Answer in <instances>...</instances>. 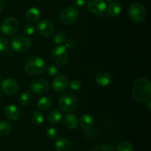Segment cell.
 <instances>
[{"label": "cell", "mask_w": 151, "mask_h": 151, "mask_svg": "<svg viewBox=\"0 0 151 151\" xmlns=\"http://www.w3.org/2000/svg\"><path fill=\"white\" fill-rule=\"evenodd\" d=\"M134 99L140 102H146L151 97V84L149 80L145 78H138L134 82L132 88Z\"/></svg>", "instance_id": "cell-1"}, {"label": "cell", "mask_w": 151, "mask_h": 151, "mask_svg": "<svg viewBox=\"0 0 151 151\" xmlns=\"http://www.w3.org/2000/svg\"><path fill=\"white\" fill-rule=\"evenodd\" d=\"M45 70V62L41 58L35 56L27 61L24 66V71L29 76H37Z\"/></svg>", "instance_id": "cell-2"}, {"label": "cell", "mask_w": 151, "mask_h": 151, "mask_svg": "<svg viewBox=\"0 0 151 151\" xmlns=\"http://www.w3.org/2000/svg\"><path fill=\"white\" fill-rule=\"evenodd\" d=\"M58 106L63 111L72 112L78 107V99L73 93L65 92L59 98Z\"/></svg>", "instance_id": "cell-3"}, {"label": "cell", "mask_w": 151, "mask_h": 151, "mask_svg": "<svg viewBox=\"0 0 151 151\" xmlns=\"http://www.w3.org/2000/svg\"><path fill=\"white\" fill-rule=\"evenodd\" d=\"M12 49L17 52H24L29 50L32 46V40L24 35H17L10 41Z\"/></svg>", "instance_id": "cell-4"}, {"label": "cell", "mask_w": 151, "mask_h": 151, "mask_svg": "<svg viewBox=\"0 0 151 151\" xmlns=\"http://www.w3.org/2000/svg\"><path fill=\"white\" fill-rule=\"evenodd\" d=\"M147 12L144 6L140 3H134L128 8V16L136 23L142 22L145 19Z\"/></svg>", "instance_id": "cell-5"}, {"label": "cell", "mask_w": 151, "mask_h": 151, "mask_svg": "<svg viewBox=\"0 0 151 151\" xmlns=\"http://www.w3.org/2000/svg\"><path fill=\"white\" fill-rule=\"evenodd\" d=\"M79 18V11L75 7H68L60 13L59 19L64 24H72Z\"/></svg>", "instance_id": "cell-6"}, {"label": "cell", "mask_w": 151, "mask_h": 151, "mask_svg": "<svg viewBox=\"0 0 151 151\" xmlns=\"http://www.w3.org/2000/svg\"><path fill=\"white\" fill-rule=\"evenodd\" d=\"M19 23L17 19L14 17H8L1 22L0 29L4 35L11 36L14 35L19 29Z\"/></svg>", "instance_id": "cell-7"}, {"label": "cell", "mask_w": 151, "mask_h": 151, "mask_svg": "<svg viewBox=\"0 0 151 151\" xmlns=\"http://www.w3.org/2000/svg\"><path fill=\"white\" fill-rule=\"evenodd\" d=\"M68 52L66 47L63 45H58L51 52V57L57 65H65L68 60Z\"/></svg>", "instance_id": "cell-8"}, {"label": "cell", "mask_w": 151, "mask_h": 151, "mask_svg": "<svg viewBox=\"0 0 151 151\" xmlns=\"http://www.w3.org/2000/svg\"><path fill=\"white\" fill-rule=\"evenodd\" d=\"M87 8L90 13L97 16H103L106 13L107 5L105 0H88Z\"/></svg>", "instance_id": "cell-9"}, {"label": "cell", "mask_w": 151, "mask_h": 151, "mask_svg": "<svg viewBox=\"0 0 151 151\" xmlns=\"http://www.w3.org/2000/svg\"><path fill=\"white\" fill-rule=\"evenodd\" d=\"M50 89V84L43 78H36L30 84V90L35 94H43Z\"/></svg>", "instance_id": "cell-10"}, {"label": "cell", "mask_w": 151, "mask_h": 151, "mask_svg": "<svg viewBox=\"0 0 151 151\" xmlns=\"http://www.w3.org/2000/svg\"><path fill=\"white\" fill-rule=\"evenodd\" d=\"M1 88L4 93L7 95H13L17 92L19 85L16 80L12 78L5 79L1 83Z\"/></svg>", "instance_id": "cell-11"}, {"label": "cell", "mask_w": 151, "mask_h": 151, "mask_svg": "<svg viewBox=\"0 0 151 151\" xmlns=\"http://www.w3.org/2000/svg\"><path fill=\"white\" fill-rule=\"evenodd\" d=\"M69 84V78L64 75H58L52 83V88L57 92H60L66 89Z\"/></svg>", "instance_id": "cell-12"}, {"label": "cell", "mask_w": 151, "mask_h": 151, "mask_svg": "<svg viewBox=\"0 0 151 151\" xmlns=\"http://www.w3.org/2000/svg\"><path fill=\"white\" fill-rule=\"evenodd\" d=\"M36 29L39 34L44 37L50 36L54 32V27L52 24L47 20H42L38 22Z\"/></svg>", "instance_id": "cell-13"}, {"label": "cell", "mask_w": 151, "mask_h": 151, "mask_svg": "<svg viewBox=\"0 0 151 151\" xmlns=\"http://www.w3.org/2000/svg\"><path fill=\"white\" fill-rule=\"evenodd\" d=\"M4 114L10 120L16 121L20 118L21 112L16 106L10 104L4 108Z\"/></svg>", "instance_id": "cell-14"}, {"label": "cell", "mask_w": 151, "mask_h": 151, "mask_svg": "<svg viewBox=\"0 0 151 151\" xmlns=\"http://www.w3.org/2000/svg\"><path fill=\"white\" fill-rule=\"evenodd\" d=\"M63 121V124L69 129H75L78 126L79 119L78 116L73 114H68L65 115L61 119Z\"/></svg>", "instance_id": "cell-15"}, {"label": "cell", "mask_w": 151, "mask_h": 151, "mask_svg": "<svg viewBox=\"0 0 151 151\" xmlns=\"http://www.w3.org/2000/svg\"><path fill=\"white\" fill-rule=\"evenodd\" d=\"M72 147L71 142L64 137L58 139L55 143V148L57 151H70Z\"/></svg>", "instance_id": "cell-16"}, {"label": "cell", "mask_w": 151, "mask_h": 151, "mask_svg": "<svg viewBox=\"0 0 151 151\" xmlns=\"http://www.w3.org/2000/svg\"><path fill=\"white\" fill-rule=\"evenodd\" d=\"M111 81V75L107 72H101L96 76V83L101 87H106L109 85Z\"/></svg>", "instance_id": "cell-17"}, {"label": "cell", "mask_w": 151, "mask_h": 151, "mask_svg": "<svg viewBox=\"0 0 151 151\" xmlns=\"http://www.w3.org/2000/svg\"><path fill=\"white\" fill-rule=\"evenodd\" d=\"M26 19L30 23H35L40 19L41 13L36 7H30L26 12Z\"/></svg>", "instance_id": "cell-18"}, {"label": "cell", "mask_w": 151, "mask_h": 151, "mask_svg": "<svg viewBox=\"0 0 151 151\" xmlns=\"http://www.w3.org/2000/svg\"><path fill=\"white\" fill-rule=\"evenodd\" d=\"M122 5L119 3L116 2V1L115 2H112L108 7V8H106L108 14L110 16H111V17H116L118 15L120 14V13L122 12Z\"/></svg>", "instance_id": "cell-19"}, {"label": "cell", "mask_w": 151, "mask_h": 151, "mask_svg": "<svg viewBox=\"0 0 151 151\" xmlns=\"http://www.w3.org/2000/svg\"><path fill=\"white\" fill-rule=\"evenodd\" d=\"M94 117L89 114H83L81 118V126L84 129H88L91 127H92L94 124Z\"/></svg>", "instance_id": "cell-20"}, {"label": "cell", "mask_w": 151, "mask_h": 151, "mask_svg": "<svg viewBox=\"0 0 151 151\" xmlns=\"http://www.w3.org/2000/svg\"><path fill=\"white\" fill-rule=\"evenodd\" d=\"M52 106V100L49 97H43L37 103V106L41 111H47Z\"/></svg>", "instance_id": "cell-21"}, {"label": "cell", "mask_w": 151, "mask_h": 151, "mask_svg": "<svg viewBox=\"0 0 151 151\" xmlns=\"http://www.w3.org/2000/svg\"><path fill=\"white\" fill-rule=\"evenodd\" d=\"M62 119V114L60 111L58 109H54L52 111L48 116V121L50 123L55 125V124L59 123Z\"/></svg>", "instance_id": "cell-22"}, {"label": "cell", "mask_w": 151, "mask_h": 151, "mask_svg": "<svg viewBox=\"0 0 151 151\" xmlns=\"http://www.w3.org/2000/svg\"><path fill=\"white\" fill-rule=\"evenodd\" d=\"M66 39H67V35H66V32L63 31H58L56 32L53 38V43L57 45H60V44H63Z\"/></svg>", "instance_id": "cell-23"}, {"label": "cell", "mask_w": 151, "mask_h": 151, "mask_svg": "<svg viewBox=\"0 0 151 151\" xmlns=\"http://www.w3.org/2000/svg\"><path fill=\"white\" fill-rule=\"evenodd\" d=\"M11 132V125L7 121L0 122V136L5 137Z\"/></svg>", "instance_id": "cell-24"}, {"label": "cell", "mask_w": 151, "mask_h": 151, "mask_svg": "<svg viewBox=\"0 0 151 151\" xmlns=\"http://www.w3.org/2000/svg\"><path fill=\"white\" fill-rule=\"evenodd\" d=\"M19 101H20V103L22 106H28V105L30 104L31 101H32V95H31V94L29 91H24V92L21 94Z\"/></svg>", "instance_id": "cell-25"}, {"label": "cell", "mask_w": 151, "mask_h": 151, "mask_svg": "<svg viewBox=\"0 0 151 151\" xmlns=\"http://www.w3.org/2000/svg\"><path fill=\"white\" fill-rule=\"evenodd\" d=\"M44 115L40 111H35L32 114V121L35 125H39L44 122Z\"/></svg>", "instance_id": "cell-26"}, {"label": "cell", "mask_w": 151, "mask_h": 151, "mask_svg": "<svg viewBox=\"0 0 151 151\" xmlns=\"http://www.w3.org/2000/svg\"><path fill=\"white\" fill-rule=\"evenodd\" d=\"M134 146L129 142H121L117 145V151H134Z\"/></svg>", "instance_id": "cell-27"}, {"label": "cell", "mask_w": 151, "mask_h": 151, "mask_svg": "<svg viewBox=\"0 0 151 151\" xmlns=\"http://www.w3.org/2000/svg\"><path fill=\"white\" fill-rule=\"evenodd\" d=\"M59 68L54 64L49 65L48 67L47 68V73L49 76L54 77L57 76L59 74Z\"/></svg>", "instance_id": "cell-28"}, {"label": "cell", "mask_w": 151, "mask_h": 151, "mask_svg": "<svg viewBox=\"0 0 151 151\" xmlns=\"http://www.w3.org/2000/svg\"><path fill=\"white\" fill-rule=\"evenodd\" d=\"M90 151H114V149L108 145L100 144L94 146Z\"/></svg>", "instance_id": "cell-29"}, {"label": "cell", "mask_w": 151, "mask_h": 151, "mask_svg": "<svg viewBox=\"0 0 151 151\" xmlns=\"http://www.w3.org/2000/svg\"><path fill=\"white\" fill-rule=\"evenodd\" d=\"M47 137L50 139H55L58 137V131L55 128H49L47 130Z\"/></svg>", "instance_id": "cell-30"}, {"label": "cell", "mask_w": 151, "mask_h": 151, "mask_svg": "<svg viewBox=\"0 0 151 151\" xmlns=\"http://www.w3.org/2000/svg\"><path fill=\"white\" fill-rule=\"evenodd\" d=\"M69 85L70 86V88H72V90L78 91V90L81 89L82 84H81V81H80L79 80L75 79V80H72V81H69Z\"/></svg>", "instance_id": "cell-31"}, {"label": "cell", "mask_w": 151, "mask_h": 151, "mask_svg": "<svg viewBox=\"0 0 151 151\" xmlns=\"http://www.w3.org/2000/svg\"><path fill=\"white\" fill-rule=\"evenodd\" d=\"M23 30L25 34H27L28 35H31L35 32V27H34V25L30 24H27L24 26Z\"/></svg>", "instance_id": "cell-32"}, {"label": "cell", "mask_w": 151, "mask_h": 151, "mask_svg": "<svg viewBox=\"0 0 151 151\" xmlns=\"http://www.w3.org/2000/svg\"><path fill=\"white\" fill-rule=\"evenodd\" d=\"M8 41L4 37L0 35V52H4L8 48Z\"/></svg>", "instance_id": "cell-33"}, {"label": "cell", "mask_w": 151, "mask_h": 151, "mask_svg": "<svg viewBox=\"0 0 151 151\" xmlns=\"http://www.w3.org/2000/svg\"><path fill=\"white\" fill-rule=\"evenodd\" d=\"M65 47L66 48H69V49H72L75 47L77 44V41L75 38H70L69 39H66V41H65Z\"/></svg>", "instance_id": "cell-34"}, {"label": "cell", "mask_w": 151, "mask_h": 151, "mask_svg": "<svg viewBox=\"0 0 151 151\" xmlns=\"http://www.w3.org/2000/svg\"><path fill=\"white\" fill-rule=\"evenodd\" d=\"M86 3V0H75V7H83Z\"/></svg>", "instance_id": "cell-35"}, {"label": "cell", "mask_w": 151, "mask_h": 151, "mask_svg": "<svg viewBox=\"0 0 151 151\" xmlns=\"http://www.w3.org/2000/svg\"><path fill=\"white\" fill-rule=\"evenodd\" d=\"M147 105H146V106H147V109H148V110H150V109H151V101H150V100H147Z\"/></svg>", "instance_id": "cell-36"}, {"label": "cell", "mask_w": 151, "mask_h": 151, "mask_svg": "<svg viewBox=\"0 0 151 151\" xmlns=\"http://www.w3.org/2000/svg\"><path fill=\"white\" fill-rule=\"evenodd\" d=\"M4 0H0V11H1V10L3 9V7H4Z\"/></svg>", "instance_id": "cell-37"}, {"label": "cell", "mask_w": 151, "mask_h": 151, "mask_svg": "<svg viewBox=\"0 0 151 151\" xmlns=\"http://www.w3.org/2000/svg\"><path fill=\"white\" fill-rule=\"evenodd\" d=\"M106 1H109V2H111V3H112V2H115V1H117V0H106Z\"/></svg>", "instance_id": "cell-38"}, {"label": "cell", "mask_w": 151, "mask_h": 151, "mask_svg": "<svg viewBox=\"0 0 151 151\" xmlns=\"http://www.w3.org/2000/svg\"><path fill=\"white\" fill-rule=\"evenodd\" d=\"M1 91H0V99H1Z\"/></svg>", "instance_id": "cell-39"}]
</instances>
